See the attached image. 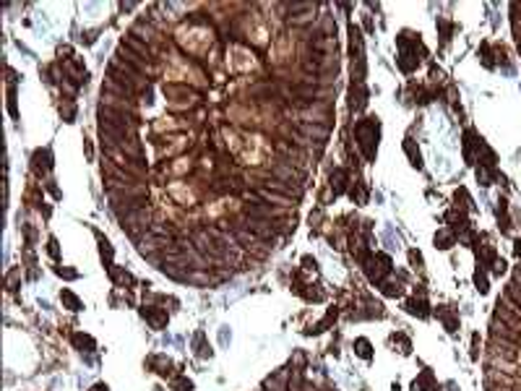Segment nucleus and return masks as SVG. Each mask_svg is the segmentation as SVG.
Returning a JSON list of instances; mask_svg holds the SVG:
<instances>
[{"label":"nucleus","mask_w":521,"mask_h":391,"mask_svg":"<svg viewBox=\"0 0 521 391\" xmlns=\"http://www.w3.org/2000/svg\"><path fill=\"white\" fill-rule=\"evenodd\" d=\"M91 391H109V389H107L104 384H97V386H94V389H91Z\"/></svg>","instance_id":"4be33fe9"},{"label":"nucleus","mask_w":521,"mask_h":391,"mask_svg":"<svg viewBox=\"0 0 521 391\" xmlns=\"http://www.w3.org/2000/svg\"><path fill=\"white\" fill-rule=\"evenodd\" d=\"M365 271H368V279H370V282L381 284L383 277H386L388 271H391V258L383 256V253H376V256L365 258Z\"/></svg>","instance_id":"7ed1b4c3"},{"label":"nucleus","mask_w":521,"mask_h":391,"mask_svg":"<svg viewBox=\"0 0 521 391\" xmlns=\"http://www.w3.org/2000/svg\"><path fill=\"white\" fill-rule=\"evenodd\" d=\"M60 297H63V303H66V305L70 308V311H81V308H84V305H81V300H78L76 295H73L70 289H63V295H60Z\"/></svg>","instance_id":"9b49d317"},{"label":"nucleus","mask_w":521,"mask_h":391,"mask_svg":"<svg viewBox=\"0 0 521 391\" xmlns=\"http://www.w3.org/2000/svg\"><path fill=\"white\" fill-rule=\"evenodd\" d=\"M141 316L151 323V329H164V326H167V313L159 311V308H149V305H146L143 311H141Z\"/></svg>","instance_id":"0eeeda50"},{"label":"nucleus","mask_w":521,"mask_h":391,"mask_svg":"<svg viewBox=\"0 0 521 391\" xmlns=\"http://www.w3.org/2000/svg\"><path fill=\"white\" fill-rule=\"evenodd\" d=\"M303 263H305V269H308V271H315V269H318L315 258H310V256H305V258H303Z\"/></svg>","instance_id":"aec40b11"},{"label":"nucleus","mask_w":521,"mask_h":391,"mask_svg":"<svg viewBox=\"0 0 521 391\" xmlns=\"http://www.w3.org/2000/svg\"><path fill=\"white\" fill-rule=\"evenodd\" d=\"M193 347H196V355L198 357H211V347L204 342V331H198L196 336H193Z\"/></svg>","instance_id":"6e6552de"},{"label":"nucleus","mask_w":521,"mask_h":391,"mask_svg":"<svg viewBox=\"0 0 521 391\" xmlns=\"http://www.w3.org/2000/svg\"><path fill=\"white\" fill-rule=\"evenodd\" d=\"M435 243H438V248H443V250H446V248H451L453 238H451L449 232H441V235H435Z\"/></svg>","instance_id":"dca6fc26"},{"label":"nucleus","mask_w":521,"mask_h":391,"mask_svg":"<svg viewBox=\"0 0 521 391\" xmlns=\"http://www.w3.org/2000/svg\"><path fill=\"white\" fill-rule=\"evenodd\" d=\"M227 66H230V71H250V68H255L253 52L235 44V47H230V52H227Z\"/></svg>","instance_id":"20e7f679"},{"label":"nucleus","mask_w":521,"mask_h":391,"mask_svg":"<svg viewBox=\"0 0 521 391\" xmlns=\"http://www.w3.org/2000/svg\"><path fill=\"white\" fill-rule=\"evenodd\" d=\"M73 342L78 344V347H89V350H94V339L91 336H84V334H76L73 336Z\"/></svg>","instance_id":"f3484780"},{"label":"nucleus","mask_w":521,"mask_h":391,"mask_svg":"<svg viewBox=\"0 0 521 391\" xmlns=\"http://www.w3.org/2000/svg\"><path fill=\"white\" fill-rule=\"evenodd\" d=\"M357 136H360V146L365 151V157L373 159L376 157V146H378V123L376 117H368L365 123L357 125Z\"/></svg>","instance_id":"f03ea898"},{"label":"nucleus","mask_w":521,"mask_h":391,"mask_svg":"<svg viewBox=\"0 0 521 391\" xmlns=\"http://www.w3.org/2000/svg\"><path fill=\"white\" fill-rule=\"evenodd\" d=\"M271 60L274 63H284L289 55H292V39L287 37V34H281V37H277V42H274V47H271Z\"/></svg>","instance_id":"423d86ee"},{"label":"nucleus","mask_w":521,"mask_h":391,"mask_svg":"<svg viewBox=\"0 0 521 391\" xmlns=\"http://www.w3.org/2000/svg\"><path fill=\"white\" fill-rule=\"evenodd\" d=\"M344 180H347V172L344 170H334L331 172V190H334V196L344 190Z\"/></svg>","instance_id":"1a4fd4ad"},{"label":"nucleus","mask_w":521,"mask_h":391,"mask_svg":"<svg viewBox=\"0 0 521 391\" xmlns=\"http://www.w3.org/2000/svg\"><path fill=\"white\" fill-rule=\"evenodd\" d=\"M97 240H99V250H102V258L107 261V269H112L109 263H112V245H109L107 238H102V235L97 232Z\"/></svg>","instance_id":"9d476101"},{"label":"nucleus","mask_w":521,"mask_h":391,"mask_svg":"<svg viewBox=\"0 0 521 391\" xmlns=\"http://www.w3.org/2000/svg\"><path fill=\"white\" fill-rule=\"evenodd\" d=\"M269 154H271V146L261 139V136H248V139L240 143L237 157H240L245 165H261V162H266Z\"/></svg>","instance_id":"f257e3e1"},{"label":"nucleus","mask_w":521,"mask_h":391,"mask_svg":"<svg viewBox=\"0 0 521 391\" xmlns=\"http://www.w3.org/2000/svg\"><path fill=\"white\" fill-rule=\"evenodd\" d=\"M354 350H357V355H360V357H365V360H370V357H373V352H370V342H368V339H357V342H354Z\"/></svg>","instance_id":"f8f14e48"},{"label":"nucleus","mask_w":521,"mask_h":391,"mask_svg":"<svg viewBox=\"0 0 521 391\" xmlns=\"http://www.w3.org/2000/svg\"><path fill=\"white\" fill-rule=\"evenodd\" d=\"M60 277H68V279H76V271H68V269H58Z\"/></svg>","instance_id":"412c9836"},{"label":"nucleus","mask_w":521,"mask_h":391,"mask_svg":"<svg viewBox=\"0 0 521 391\" xmlns=\"http://www.w3.org/2000/svg\"><path fill=\"white\" fill-rule=\"evenodd\" d=\"M407 311L412 313V316H422V318L427 316V311H425V303H417V300H409V303H407Z\"/></svg>","instance_id":"ddd939ff"},{"label":"nucleus","mask_w":521,"mask_h":391,"mask_svg":"<svg viewBox=\"0 0 521 391\" xmlns=\"http://www.w3.org/2000/svg\"><path fill=\"white\" fill-rule=\"evenodd\" d=\"M47 250H50V256H52V258H58V240H55V238H50Z\"/></svg>","instance_id":"6ab92c4d"},{"label":"nucleus","mask_w":521,"mask_h":391,"mask_svg":"<svg viewBox=\"0 0 521 391\" xmlns=\"http://www.w3.org/2000/svg\"><path fill=\"white\" fill-rule=\"evenodd\" d=\"M109 271H112V279L117 284H133V277L128 274V271H117V269H109Z\"/></svg>","instance_id":"2eb2a0df"},{"label":"nucleus","mask_w":521,"mask_h":391,"mask_svg":"<svg viewBox=\"0 0 521 391\" xmlns=\"http://www.w3.org/2000/svg\"><path fill=\"white\" fill-rule=\"evenodd\" d=\"M175 389H177V391H193V384H190L188 378H177V381H175Z\"/></svg>","instance_id":"a211bd4d"},{"label":"nucleus","mask_w":521,"mask_h":391,"mask_svg":"<svg viewBox=\"0 0 521 391\" xmlns=\"http://www.w3.org/2000/svg\"><path fill=\"white\" fill-rule=\"evenodd\" d=\"M383 295H391V297H396V295H401V284L399 282H383Z\"/></svg>","instance_id":"4468645a"},{"label":"nucleus","mask_w":521,"mask_h":391,"mask_svg":"<svg viewBox=\"0 0 521 391\" xmlns=\"http://www.w3.org/2000/svg\"><path fill=\"white\" fill-rule=\"evenodd\" d=\"M170 196L175 198L177 204H185V206H193V204L198 201L196 188H193V185H188V183H180V180L170 183Z\"/></svg>","instance_id":"39448f33"}]
</instances>
